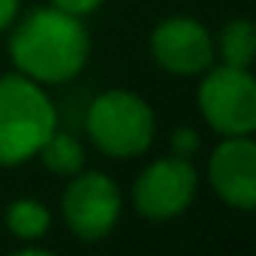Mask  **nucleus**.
<instances>
[{
  "instance_id": "4",
  "label": "nucleus",
  "mask_w": 256,
  "mask_h": 256,
  "mask_svg": "<svg viewBox=\"0 0 256 256\" xmlns=\"http://www.w3.org/2000/svg\"><path fill=\"white\" fill-rule=\"evenodd\" d=\"M196 106L217 136H250L256 130V78L247 66L211 64L202 72Z\"/></svg>"
},
{
  "instance_id": "14",
  "label": "nucleus",
  "mask_w": 256,
  "mask_h": 256,
  "mask_svg": "<svg viewBox=\"0 0 256 256\" xmlns=\"http://www.w3.org/2000/svg\"><path fill=\"white\" fill-rule=\"evenodd\" d=\"M18 10H22V0H0V34L12 28V22L18 18Z\"/></svg>"
},
{
  "instance_id": "11",
  "label": "nucleus",
  "mask_w": 256,
  "mask_h": 256,
  "mask_svg": "<svg viewBox=\"0 0 256 256\" xmlns=\"http://www.w3.org/2000/svg\"><path fill=\"white\" fill-rule=\"evenodd\" d=\"M36 157L42 160V166L48 172H54L60 178H70V175L84 169V148H82V142L72 133H64V130H54L46 139V145L40 148Z\"/></svg>"
},
{
  "instance_id": "12",
  "label": "nucleus",
  "mask_w": 256,
  "mask_h": 256,
  "mask_svg": "<svg viewBox=\"0 0 256 256\" xmlns=\"http://www.w3.org/2000/svg\"><path fill=\"white\" fill-rule=\"evenodd\" d=\"M169 142H172V154L184 157V160H193L199 154V148H202V139H199V133L193 130V126H178Z\"/></svg>"
},
{
  "instance_id": "7",
  "label": "nucleus",
  "mask_w": 256,
  "mask_h": 256,
  "mask_svg": "<svg viewBox=\"0 0 256 256\" xmlns=\"http://www.w3.org/2000/svg\"><path fill=\"white\" fill-rule=\"evenodd\" d=\"M148 52L169 76H202L214 64V36L196 18L172 16L151 30Z\"/></svg>"
},
{
  "instance_id": "8",
  "label": "nucleus",
  "mask_w": 256,
  "mask_h": 256,
  "mask_svg": "<svg viewBox=\"0 0 256 256\" xmlns=\"http://www.w3.org/2000/svg\"><path fill=\"white\" fill-rule=\"evenodd\" d=\"M208 184L217 199L235 211L256 205V145L250 136H223L208 157Z\"/></svg>"
},
{
  "instance_id": "9",
  "label": "nucleus",
  "mask_w": 256,
  "mask_h": 256,
  "mask_svg": "<svg viewBox=\"0 0 256 256\" xmlns=\"http://www.w3.org/2000/svg\"><path fill=\"white\" fill-rule=\"evenodd\" d=\"M4 223H6V229H10L12 238L34 244V241H40V238L48 235V229H52V211L46 208V202L24 196V199H12L6 205Z\"/></svg>"
},
{
  "instance_id": "13",
  "label": "nucleus",
  "mask_w": 256,
  "mask_h": 256,
  "mask_svg": "<svg viewBox=\"0 0 256 256\" xmlns=\"http://www.w3.org/2000/svg\"><path fill=\"white\" fill-rule=\"evenodd\" d=\"M102 4H106V0H52V6H58V10H64L70 16H78V18L96 12Z\"/></svg>"
},
{
  "instance_id": "3",
  "label": "nucleus",
  "mask_w": 256,
  "mask_h": 256,
  "mask_svg": "<svg viewBox=\"0 0 256 256\" xmlns=\"http://www.w3.org/2000/svg\"><path fill=\"white\" fill-rule=\"evenodd\" d=\"M90 145L112 160L142 157L157 136L154 108L133 90L112 88L90 100L84 114Z\"/></svg>"
},
{
  "instance_id": "1",
  "label": "nucleus",
  "mask_w": 256,
  "mask_h": 256,
  "mask_svg": "<svg viewBox=\"0 0 256 256\" xmlns=\"http://www.w3.org/2000/svg\"><path fill=\"white\" fill-rule=\"evenodd\" d=\"M6 48L16 72L36 84H64L84 70L90 58V34L84 18L58 6H40L12 22Z\"/></svg>"
},
{
  "instance_id": "2",
  "label": "nucleus",
  "mask_w": 256,
  "mask_h": 256,
  "mask_svg": "<svg viewBox=\"0 0 256 256\" xmlns=\"http://www.w3.org/2000/svg\"><path fill=\"white\" fill-rule=\"evenodd\" d=\"M58 130V108L46 84L22 72L0 76V169H16L40 154Z\"/></svg>"
},
{
  "instance_id": "5",
  "label": "nucleus",
  "mask_w": 256,
  "mask_h": 256,
  "mask_svg": "<svg viewBox=\"0 0 256 256\" xmlns=\"http://www.w3.org/2000/svg\"><path fill=\"white\" fill-rule=\"evenodd\" d=\"M124 211V196L114 184L100 169H82L70 175V184L64 187L60 196V214L66 229L78 241H102L114 232L118 220Z\"/></svg>"
},
{
  "instance_id": "6",
  "label": "nucleus",
  "mask_w": 256,
  "mask_h": 256,
  "mask_svg": "<svg viewBox=\"0 0 256 256\" xmlns=\"http://www.w3.org/2000/svg\"><path fill=\"white\" fill-rule=\"evenodd\" d=\"M196 190H199V172H196L193 160L169 154V157L151 160L139 172L130 196H133L136 211L145 220L166 223V220L181 217L193 205Z\"/></svg>"
},
{
  "instance_id": "10",
  "label": "nucleus",
  "mask_w": 256,
  "mask_h": 256,
  "mask_svg": "<svg viewBox=\"0 0 256 256\" xmlns=\"http://www.w3.org/2000/svg\"><path fill=\"white\" fill-rule=\"evenodd\" d=\"M214 58L229 66H247L256 58V28L247 18H232L214 36Z\"/></svg>"
}]
</instances>
